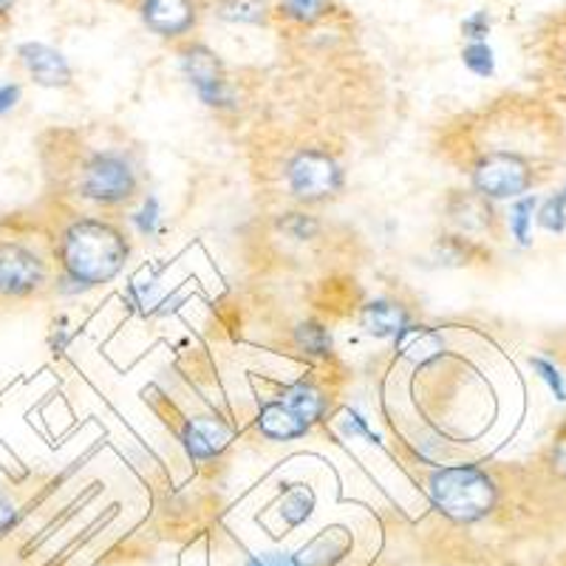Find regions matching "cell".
<instances>
[{
  "instance_id": "obj_23",
  "label": "cell",
  "mask_w": 566,
  "mask_h": 566,
  "mask_svg": "<svg viewBox=\"0 0 566 566\" xmlns=\"http://www.w3.org/2000/svg\"><path fill=\"white\" fill-rule=\"evenodd\" d=\"M530 366L538 374L541 382L549 388V394H553L558 402H566V380L564 374H560V368L555 366L553 360H547V357H530Z\"/></svg>"
},
{
  "instance_id": "obj_19",
  "label": "cell",
  "mask_w": 566,
  "mask_h": 566,
  "mask_svg": "<svg viewBox=\"0 0 566 566\" xmlns=\"http://www.w3.org/2000/svg\"><path fill=\"white\" fill-rule=\"evenodd\" d=\"M535 205H538V199H535V196H522V199H515L513 207H510V232H513V239L518 241L522 247L530 244V230H533Z\"/></svg>"
},
{
  "instance_id": "obj_32",
  "label": "cell",
  "mask_w": 566,
  "mask_h": 566,
  "mask_svg": "<svg viewBox=\"0 0 566 566\" xmlns=\"http://www.w3.org/2000/svg\"><path fill=\"white\" fill-rule=\"evenodd\" d=\"M12 3H14V0H0V14L9 12V7H12Z\"/></svg>"
},
{
  "instance_id": "obj_4",
  "label": "cell",
  "mask_w": 566,
  "mask_h": 566,
  "mask_svg": "<svg viewBox=\"0 0 566 566\" xmlns=\"http://www.w3.org/2000/svg\"><path fill=\"white\" fill-rule=\"evenodd\" d=\"M473 187L482 199H522L533 187V165L510 150H493L476 161Z\"/></svg>"
},
{
  "instance_id": "obj_15",
  "label": "cell",
  "mask_w": 566,
  "mask_h": 566,
  "mask_svg": "<svg viewBox=\"0 0 566 566\" xmlns=\"http://www.w3.org/2000/svg\"><path fill=\"white\" fill-rule=\"evenodd\" d=\"M281 402L290 408V411H295L306 424L321 422V419L326 417V408H328V402H326V397H323L321 388L310 380H297V382H292V386L283 388Z\"/></svg>"
},
{
  "instance_id": "obj_18",
  "label": "cell",
  "mask_w": 566,
  "mask_h": 566,
  "mask_svg": "<svg viewBox=\"0 0 566 566\" xmlns=\"http://www.w3.org/2000/svg\"><path fill=\"white\" fill-rule=\"evenodd\" d=\"M295 346L310 357H328L332 354V335L321 323L306 321L295 328Z\"/></svg>"
},
{
  "instance_id": "obj_27",
  "label": "cell",
  "mask_w": 566,
  "mask_h": 566,
  "mask_svg": "<svg viewBox=\"0 0 566 566\" xmlns=\"http://www.w3.org/2000/svg\"><path fill=\"white\" fill-rule=\"evenodd\" d=\"M462 32H464V38L473 40V43H484V40H488V34H490L488 12L470 14V18L462 23Z\"/></svg>"
},
{
  "instance_id": "obj_9",
  "label": "cell",
  "mask_w": 566,
  "mask_h": 566,
  "mask_svg": "<svg viewBox=\"0 0 566 566\" xmlns=\"http://www.w3.org/2000/svg\"><path fill=\"white\" fill-rule=\"evenodd\" d=\"M142 23L159 38H181L196 27L193 0H142Z\"/></svg>"
},
{
  "instance_id": "obj_16",
  "label": "cell",
  "mask_w": 566,
  "mask_h": 566,
  "mask_svg": "<svg viewBox=\"0 0 566 566\" xmlns=\"http://www.w3.org/2000/svg\"><path fill=\"white\" fill-rule=\"evenodd\" d=\"M266 12V0H219V7H216V14L227 23H264Z\"/></svg>"
},
{
  "instance_id": "obj_29",
  "label": "cell",
  "mask_w": 566,
  "mask_h": 566,
  "mask_svg": "<svg viewBox=\"0 0 566 566\" xmlns=\"http://www.w3.org/2000/svg\"><path fill=\"white\" fill-rule=\"evenodd\" d=\"M549 468H553L555 476L566 482V431L555 439L553 451H549Z\"/></svg>"
},
{
  "instance_id": "obj_8",
  "label": "cell",
  "mask_w": 566,
  "mask_h": 566,
  "mask_svg": "<svg viewBox=\"0 0 566 566\" xmlns=\"http://www.w3.org/2000/svg\"><path fill=\"white\" fill-rule=\"evenodd\" d=\"M232 442V428L221 417H196L187 419L181 428V444H185L187 457L196 462H207L227 451Z\"/></svg>"
},
{
  "instance_id": "obj_20",
  "label": "cell",
  "mask_w": 566,
  "mask_h": 566,
  "mask_svg": "<svg viewBox=\"0 0 566 566\" xmlns=\"http://www.w3.org/2000/svg\"><path fill=\"white\" fill-rule=\"evenodd\" d=\"M328 9H332V0H281V12L303 27L326 18Z\"/></svg>"
},
{
  "instance_id": "obj_13",
  "label": "cell",
  "mask_w": 566,
  "mask_h": 566,
  "mask_svg": "<svg viewBox=\"0 0 566 566\" xmlns=\"http://www.w3.org/2000/svg\"><path fill=\"white\" fill-rule=\"evenodd\" d=\"M363 328L368 335L380 337V340H397L408 326H411V317L408 312L394 301H374L368 303L360 315Z\"/></svg>"
},
{
  "instance_id": "obj_24",
  "label": "cell",
  "mask_w": 566,
  "mask_h": 566,
  "mask_svg": "<svg viewBox=\"0 0 566 566\" xmlns=\"http://www.w3.org/2000/svg\"><path fill=\"white\" fill-rule=\"evenodd\" d=\"M462 60L473 74H479V77H493L495 57L493 49H490L488 43H470L462 52Z\"/></svg>"
},
{
  "instance_id": "obj_6",
  "label": "cell",
  "mask_w": 566,
  "mask_h": 566,
  "mask_svg": "<svg viewBox=\"0 0 566 566\" xmlns=\"http://www.w3.org/2000/svg\"><path fill=\"white\" fill-rule=\"evenodd\" d=\"M49 270L34 250L18 241H0V301H18L43 290Z\"/></svg>"
},
{
  "instance_id": "obj_30",
  "label": "cell",
  "mask_w": 566,
  "mask_h": 566,
  "mask_svg": "<svg viewBox=\"0 0 566 566\" xmlns=\"http://www.w3.org/2000/svg\"><path fill=\"white\" fill-rule=\"evenodd\" d=\"M18 99H20V85H14V83L0 85V116L9 114V111L18 105Z\"/></svg>"
},
{
  "instance_id": "obj_14",
  "label": "cell",
  "mask_w": 566,
  "mask_h": 566,
  "mask_svg": "<svg viewBox=\"0 0 566 566\" xmlns=\"http://www.w3.org/2000/svg\"><path fill=\"white\" fill-rule=\"evenodd\" d=\"M394 343H397V352L406 360H411L413 366H424V363L437 360V357L444 354L442 335L428 326H408Z\"/></svg>"
},
{
  "instance_id": "obj_2",
  "label": "cell",
  "mask_w": 566,
  "mask_h": 566,
  "mask_svg": "<svg viewBox=\"0 0 566 566\" xmlns=\"http://www.w3.org/2000/svg\"><path fill=\"white\" fill-rule=\"evenodd\" d=\"M428 495L431 504L457 524L482 522L499 502V488L488 470L476 464H448V468L433 470L428 479Z\"/></svg>"
},
{
  "instance_id": "obj_3",
  "label": "cell",
  "mask_w": 566,
  "mask_h": 566,
  "mask_svg": "<svg viewBox=\"0 0 566 566\" xmlns=\"http://www.w3.org/2000/svg\"><path fill=\"white\" fill-rule=\"evenodd\" d=\"M286 181L295 199L301 201H326L340 193L343 170L332 154L321 148L297 150L286 165Z\"/></svg>"
},
{
  "instance_id": "obj_7",
  "label": "cell",
  "mask_w": 566,
  "mask_h": 566,
  "mask_svg": "<svg viewBox=\"0 0 566 566\" xmlns=\"http://www.w3.org/2000/svg\"><path fill=\"white\" fill-rule=\"evenodd\" d=\"M181 71H185L187 83L193 85L201 103L210 105V108H232L235 97H232V88L227 83L224 65L207 45H187L181 52Z\"/></svg>"
},
{
  "instance_id": "obj_26",
  "label": "cell",
  "mask_w": 566,
  "mask_h": 566,
  "mask_svg": "<svg viewBox=\"0 0 566 566\" xmlns=\"http://www.w3.org/2000/svg\"><path fill=\"white\" fill-rule=\"evenodd\" d=\"M337 428H340L343 437H348V439H368V442H380V439H377V433L368 428V419L363 417V413L352 411V408H348V411H343V417L337 419Z\"/></svg>"
},
{
  "instance_id": "obj_5",
  "label": "cell",
  "mask_w": 566,
  "mask_h": 566,
  "mask_svg": "<svg viewBox=\"0 0 566 566\" xmlns=\"http://www.w3.org/2000/svg\"><path fill=\"white\" fill-rule=\"evenodd\" d=\"M83 199L97 205H123L136 193V170L123 154H94L80 179Z\"/></svg>"
},
{
  "instance_id": "obj_28",
  "label": "cell",
  "mask_w": 566,
  "mask_h": 566,
  "mask_svg": "<svg viewBox=\"0 0 566 566\" xmlns=\"http://www.w3.org/2000/svg\"><path fill=\"white\" fill-rule=\"evenodd\" d=\"M437 252L439 258H442V264H464V261H468L470 247L459 239H444L439 241Z\"/></svg>"
},
{
  "instance_id": "obj_22",
  "label": "cell",
  "mask_w": 566,
  "mask_h": 566,
  "mask_svg": "<svg viewBox=\"0 0 566 566\" xmlns=\"http://www.w3.org/2000/svg\"><path fill=\"white\" fill-rule=\"evenodd\" d=\"M277 230L295 241H310L321 232V224H317V219L306 216V212H286V216L277 221Z\"/></svg>"
},
{
  "instance_id": "obj_25",
  "label": "cell",
  "mask_w": 566,
  "mask_h": 566,
  "mask_svg": "<svg viewBox=\"0 0 566 566\" xmlns=\"http://www.w3.org/2000/svg\"><path fill=\"white\" fill-rule=\"evenodd\" d=\"M159 219H161V210H159V199H156V196H148V199H145V205H142L139 210L130 216L134 227L139 230V235H145V239L156 235V230H159Z\"/></svg>"
},
{
  "instance_id": "obj_11",
  "label": "cell",
  "mask_w": 566,
  "mask_h": 566,
  "mask_svg": "<svg viewBox=\"0 0 566 566\" xmlns=\"http://www.w3.org/2000/svg\"><path fill=\"white\" fill-rule=\"evenodd\" d=\"M352 553V535L346 527H328L295 553V566H337Z\"/></svg>"
},
{
  "instance_id": "obj_12",
  "label": "cell",
  "mask_w": 566,
  "mask_h": 566,
  "mask_svg": "<svg viewBox=\"0 0 566 566\" xmlns=\"http://www.w3.org/2000/svg\"><path fill=\"white\" fill-rule=\"evenodd\" d=\"M255 424H258V431H261V437L275 439V442H292V439H303L312 428V424L303 422L295 411H290V408L283 406L281 399H275V402H266V406L258 411Z\"/></svg>"
},
{
  "instance_id": "obj_31",
  "label": "cell",
  "mask_w": 566,
  "mask_h": 566,
  "mask_svg": "<svg viewBox=\"0 0 566 566\" xmlns=\"http://www.w3.org/2000/svg\"><path fill=\"white\" fill-rule=\"evenodd\" d=\"M261 566H295V558L290 553H264L258 555Z\"/></svg>"
},
{
  "instance_id": "obj_17",
  "label": "cell",
  "mask_w": 566,
  "mask_h": 566,
  "mask_svg": "<svg viewBox=\"0 0 566 566\" xmlns=\"http://www.w3.org/2000/svg\"><path fill=\"white\" fill-rule=\"evenodd\" d=\"M312 510H315V493L306 484H295V488L286 490L281 502V515L290 527H301L303 522H310Z\"/></svg>"
},
{
  "instance_id": "obj_10",
  "label": "cell",
  "mask_w": 566,
  "mask_h": 566,
  "mask_svg": "<svg viewBox=\"0 0 566 566\" xmlns=\"http://www.w3.org/2000/svg\"><path fill=\"white\" fill-rule=\"evenodd\" d=\"M20 63L27 65L32 80L43 88H65L71 83V65L57 49L45 43H23L18 49Z\"/></svg>"
},
{
  "instance_id": "obj_21",
  "label": "cell",
  "mask_w": 566,
  "mask_h": 566,
  "mask_svg": "<svg viewBox=\"0 0 566 566\" xmlns=\"http://www.w3.org/2000/svg\"><path fill=\"white\" fill-rule=\"evenodd\" d=\"M538 224L549 232H564L566 227V185L558 193L549 196L538 210Z\"/></svg>"
},
{
  "instance_id": "obj_1",
  "label": "cell",
  "mask_w": 566,
  "mask_h": 566,
  "mask_svg": "<svg viewBox=\"0 0 566 566\" xmlns=\"http://www.w3.org/2000/svg\"><path fill=\"white\" fill-rule=\"evenodd\" d=\"M128 241L114 224L103 219L71 221L60 241V264L63 281L74 283L71 292L91 290L108 283L123 272L128 261Z\"/></svg>"
}]
</instances>
